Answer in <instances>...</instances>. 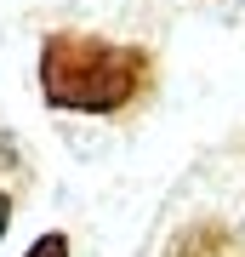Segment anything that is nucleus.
Segmentation results:
<instances>
[{
    "instance_id": "1",
    "label": "nucleus",
    "mask_w": 245,
    "mask_h": 257,
    "mask_svg": "<svg viewBox=\"0 0 245 257\" xmlns=\"http://www.w3.org/2000/svg\"><path fill=\"white\" fill-rule=\"evenodd\" d=\"M154 80V57L126 40L57 29L40 46V97L63 114H120Z\"/></svg>"
},
{
    "instance_id": "2",
    "label": "nucleus",
    "mask_w": 245,
    "mask_h": 257,
    "mask_svg": "<svg viewBox=\"0 0 245 257\" xmlns=\"http://www.w3.org/2000/svg\"><path fill=\"white\" fill-rule=\"evenodd\" d=\"M23 257H69V234H40Z\"/></svg>"
},
{
    "instance_id": "3",
    "label": "nucleus",
    "mask_w": 245,
    "mask_h": 257,
    "mask_svg": "<svg viewBox=\"0 0 245 257\" xmlns=\"http://www.w3.org/2000/svg\"><path fill=\"white\" fill-rule=\"evenodd\" d=\"M6 229H12V200H6V189H0V240H6Z\"/></svg>"
}]
</instances>
